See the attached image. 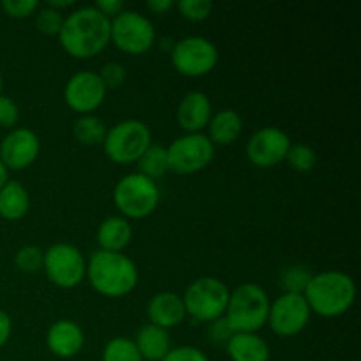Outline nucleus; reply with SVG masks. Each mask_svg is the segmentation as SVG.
Segmentation results:
<instances>
[{
  "label": "nucleus",
  "instance_id": "nucleus-36",
  "mask_svg": "<svg viewBox=\"0 0 361 361\" xmlns=\"http://www.w3.org/2000/svg\"><path fill=\"white\" fill-rule=\"evenodd\" d=\"M94 7L97 11H101L106 18H109V16H116V14H120V11H122L123 7V2L122 0H99Z\"/></svg>",
  "mask_w": 361,
  "mask_h": 361
},
{
  "label": "nucleus",
  "instance_id": "nucleus-34",
  "mask_svg": "<svg viewBox=\"0 0 361 361\" xmlns=\"http://www.w3.org/2000/svg\"><path fill=\"white\" fill-rule=\"evenodd\" d=\"M18 118H20V109L16 102L6 95H0V126L13 127L16 126Z\"/></svg>",
  "mask_w": 361,
  "mask_h": 361
},
{
  "label": "nucleus",
  "instance_id": "nucleus-27",
  "mask_svg": "<svg viewBox=\"0 0 361 361\" xmlns=\"http://www.w3.org/2000/svg\"><path fill=\"white\" fill-rule=\"evenodd\" d=\"M286 161H288V164L291 166L295 171L309 173L316 168L317 155L309 145L298 143V145H293V147L289 148L288 155H286Z\"/></svg>",
  "mask_w": 361,
  "mask_h": 361
},
{
  "label": "nucleus",
  "instance_id": "nucleus-39",
  "mask_svg": "<svg viewBox=\"0 0 361 361\" xmlns=\"http://www.w3.org/2000/svg\"><path fill=\"white\" fill-rule=\"evenodd\" d=\"M173 6H175V4H173V0H148L147 2L148 9L155 14L168 13Z\"/></svg>",
  "mask_w": 361,
  "mask_h": 361
},
{
  "label": "nucleus",
  "instance_id": "nucleus-40",
  "mask_svg": "<svg viewBox=\"0 0 361 361\" xmlns=\"http://www.w3.org/2000/svg\"><path fill=\"white\" fill-rule=\"evenodd\" d=\"M73 0H48V7H51V9H56L59 11L60 7H69L73 6Z\"/></svg>",
  "mask_w": 361,
  "mask_h": 361
},
{
  "label": "nucleus",
  "instance_id": "nucleus-31",
  "mask_svg": "<svg viewBox=\"0 0 361 361\" xmlns=\"http://www.w3.org/2000/svg\"><path fill=\"white\" fill-rule=\"evenodd\" d=\"M212 9H214V4L210 0H182L178 2V11L182 13V16L190 21L207 20Z\"/></svg>",
  "mask_w": 361,
  "mask_h": 361
},
{
  "label": "nucleus",
  "instance_id": "nucleus-42",
  "mask_svg": "<svg viewBox=\"0 0 361 361\" xmlns=\"http://www.w3.org/2000/svg\"><path fill=\"white\" fill-rule=\"evenodd\" d=\"M0 90H2V73H0Z\"/></svg>",
  "mask_w": 361,
  "mask_h": 361
},
{
  "label": "nucleus",
  "instance_id": "nucleus-24",
  "mask_svg": "<svg viewBox=\"0 0 361 361\" xmlns=\"http://www.w3.org/2000/svg\"><path fill=\"white\" fill-rule=\"evenodd\" d=\"M106 126L101 118L94 115H85L74 123V136L83 145H99L104 143Z\"/></svg>",
  "mask_w": 361,
  "mask_h": 361
},
{
  "label": "nucleus",
  "instance_id": "nucleus-10",
  "mask_svg": "<svg viewBox=\"0 0 361 361\" xmlns=\"http://www.w3.org/2000/svg\"><path fill=\"white\" fill-rule=\"evenodd\" d=\"M46 275L55 286L63 289L76 288L87 274V264L80 250L67 243H56L44 252Z\"/></svg>",
  "mask_w": 361,
  "mask_h": 361
},
{
  "label": "nucleus",
  "instance_id": "nucleus-28",
  "mask_svg": "<svg viewBox=\"0 0 361 361\" xmlns=\"http://www.w3.org/2000/svg\"><path fill=\"white\" fill-rule=\"evenodd\" d=\"M14 263L25 274H35L44 264V252L41 249H37V247H23V249H20L16 252Z\"/></svg>",
  "mask_w": 361,
  "mask_h": 361
},
{
  "label": "nucleus",
  "instance_id": "nucleus-19",
  "mask_svg": "<svg viewBox=\"0 0 361 361\" xmlns=\"http://www.w3.org/2000/svg\"><path fill=\"white\" fill-rule=\"evenodd\" d=\"M134 344H136L141 358L150 361H162L171 351V341H169L168 331L155 324H147L141 328Z\"/></svg>",
  "mask_w": 361,
  "mask_h": 361
},
{
  "label": "nucleus",
  "instance_id": "nucleus-33",
  "mask_svg": "<svg viewBox=\"0 0 361 361\" xmlns=\"http://www.w3.org/2000/svg\"><path fill=\"white\" fill-rule=\"evenodd\" d=\"M99 78H101L106 88H115L126 80V67L120 66V63H108V66L102 67Z\"/></svg>",
  "mask_w": 361,
  "mask_h": 361
},
{
  "label": "nucleus",
  "instance_id": "nucleus-38",
  "mask_svg": "<svg viewBox=\"0 0 361 361\" xmlns=\"http://www.w3.org/2000/svg\"><path fill=\"white\" fill-rule=\"evenodd\" d=\"M11 330H13V324H11V317L7 316L4 310H0V348L9 341Z\"/></svg>",
  "mask_w": 361,
  "mask_h": 361
},
{
  "label": "nucleus",
  "instance_id": "nucleus-32",
  "mask_svg": "<svg viewBox=\"0 0 361 361\" xmlns=\"http://www.w3.org/2000/svg\"><path fill=\"white\" fill-rule=\"evenodd\" d=\"M37 0H4L2 9L11 18H27L37 9Z\"/></svg>",
  "mask_w": 361,
  "mask_h": 361
},
{
  "label": "nucleus",
  "instance_id": "nucleus-22",
  "mask_svg": "<svg viewBox=\"0 0 361 361\" xmlns=\"http://www.w3.org/2000/svg\"><path fill=\"white\" fill-rule=\"evenodd\" d=\"M30 207V197L27 189L20 182H9L0 189V217L7 221H18L25 217Z\"/></svg>",
  "mask_w": 361,
  "mask_h": 361
},
{
  "label": "nucleus",
  "instance_id": "nucleus-41",
  "mask_svg": "<svg viewBox=\"0 0 361 361\" xmlns=\"http://www.w3.org/2000/svg\"><path fill=\"white\" fill-rule=\"evenodd\" d=\"M6 183H7V168L2 164V161H0V189H2Z\"/></svg>",
  "mask_w": 361,
  "mask_h": 361
},
{
  "label": "nucleus",
  "instance_id": "nucleus-16",
  "mask_svg": "<svg viewBox=\"0 0 361 361\" xmlns=\"http://www.w3.org/2000/svg\"><path fill=\"white\" fill-rule=\"evenodd\" d=\"M212 118V104L210 99L201 92H189L182 99L176 113L180 127L187 133L197 134L201 129L208 126Z\"/></svg>",
  "mask_w": 361,
  "mask_h": 361
},
{
  "label": "nucleus",
  "instance_id": "nucleus-11",
  "mask_svg": "<svg viewBox=\"0 0 361 361\" xmlns=\"http://www.w3.org/2000/svg\"><path fill=\"white\" fill-rule=\"evenodd\" d=\"M217 48L204 37H187L173 46L171 62L183 76H204L217 66Z\"/></svg>",
  "mask_w": 361,
  "mask_h": 361
},
{
  "label": "nucleus",
  "instance_id": "nucleus-2",
  "mask_svg": "<svg viewBox=\"0 0 361 361\" xmlns=\"http://www.w3.org/2000/svg\"><path fill=\"white\" fill-rule=\"evenodd\" d=\"M87 274L95 291L109 298L129 295L137 284L136 264L120 252H95L87 267Z\"/></svg>",
  "mask_w": 361,
  "mask_h": 361
},
{
  "label": "nucleus",
  "instance_id": "nucleus-9",
  "mask_svg": "<svg viewBox=\"0 0 361 361\" xmlns=\"http://www.w3.org/2000/svg\"><path fill=\"white\" fill-rule=\"evenodd\" d=\"M116 48L133 55L147 53L154 46L155 28L147 16L134 11H123L111 21V35Z\"/></svg>",
  "mask_w": 361,
  "mask_h": 361
},
{
  "label": "nucleus",
  "instance_id": "nucleus-35",
  "mask_svg": "<svg viewBox=\"0 0 361 361\" xmlns=\"http://www.w3.org/2000/svg\"><path fill=\"white\" fill-rule=\"evenodd\" d=\"M162 361H208V358L200 351V349L183 345V348L171 349Z\"/></svg>",
  "mask_w": 361,
  "mask_h": 361
},
{
  "label": "nucleus",
  "instance_id": "nucleus-37",
  "mask_svg": "<svg viewBox=\"0 0 361 361\" xmlns=\"http://www.w3.org/2000/svg\"><path fill=\"white\" fill-rule=\"evenodd\" d=\"M212 337L215 338V341H229V338L233 337V331L231 328H229L228 321L226 319H217L214 321V328H212Z\"/></svg>",
  "mask_w": 361,
  "mask_h": 361
},
{
  "label": "nucleus",
  "instance_id": "nucleus-25",
  "mask_svg": "<svg viewBox=\"0 0 361 361\" xmlns=\"http://www.w3.org/2000/svg\"><path fill=\"white\" fill-rule=\"evenodd\" d=\"M140 169L141 175L147 176V178H161V176L168 171V155H166V148L159 147V145H150L148 150L141 155Z\"/></svg>",
  "mask_w": 361,
  "mask_h": 361
},
{
  "label": "nucleus",
  "instance_id": "nucleus-14",
  "mask_svg": "<svg viewBox=\"0 0 361 361\" xmlns=\"http://www.w3.org/2000/svg\"><path fill=\"white\" fill-rule=\"evenodd\" d=\"M106 90L99 74L83 71L74 74L66 85V102L78 113H90L102 104Z\"/></svg>",
  "mask_w": 361,
  "mask_h": 361
},
{
  "label": "nucleus",
  "instance_id": "nucleus-15",
  "mask_svg": "<svg viewBox=\"0 0 361 361\" xmlns=\"http://www.w3.org/2000/svg\"><path fill=\"white\" fill-rule=\"evenodd\" d=\"M39 137L30 129H14L0 143V161L7 169H25L37 159Z\"/></svg>",
  "mask_w": 361,
  "mask_h": 361
},
{
  "label": "nucleus",
  "instance_id": "nucleus-17",
  "mask_svg": "<svg viewBox=\"0 0 361 361\" xmlns=\"http://www.w3.org/2000/svg\"><path fill=\"white\" fill-rule=\"evenodd\" d=\"M48 348L53 355L60 358H73L81 351L85 344V335L81 328L73 321H59L48 331Z\"/></svg>",
  "mask_w": 361,
  "mask_h": 361
},
{
  "label": "nucleus",
  "instance_id": "nucleus-26",
  "mask_svg": "<svg viewBox=\"0 0 361 361\" xmlns=\"http://www.w3.org/2000/svg\"><path fill=\"white\" fill-rule=\"evenodd\" d=\"M102 361H143V358L133 341L116 337L104 348Z\"/></svg>",
  "mask_w": 361,
  "mask_h": 361
},
{
  "label": "nucleus",
  "instance_id": "nucleus-20",
  "mask_svg": "<svg viewBox=\"0 0 361 361\" xmlns=\"http://www.w3.org/2000/svg\"><path fill=\"white\" fill-rule=\"evenodd\" d=\"M228 355L233 361H268V344L256 334H233L228 341Z\"/></svg>",
  "mask_w": 361,
  "mask_h": 361
},
{
  "label": "nucleus",
  "instance_id": "nucleus-13",
  "mask_svg": "<svg viewBox=\"0 0 361 361\" xmlns=\"http://www.w3.org/2000/svg\"><path fill=\"white\" fill-rule=\"evenodd\" d=\"M289 148L291 141L284 130L277 127H264L250 137L247 145V155L252 164L259 168H271L284 161Z\"/></svg>",
  "mask_w": 361,
  "mask_h": 361
},
{
  "label": "nucleus",
  "instance_id": "nucleus-7",
  "mask_svg": "<svg viewBox=\"0 0 361 361\" xmlns=\"http://www.w3.org/2000/svg\"><path fill=\"white\" fill-rule=\"evenodd\" d=\"M115 204L123 215L130 219L148 217L159 204V189L154 180L141 173L127 175L116 183Z\"/></svg>",
  "mask_w": 361,
  "mask_h": 361
},
{
  "label": "nucleus",
  "instance_id": "nucleus-5",
  "mask_svg": "<svg viewBox=\"0 0 361 361\" xmlns=\"http://www.w3.org/2000/svg\"><path fill=\"white\" fill-rule=\"evenodd\" d=\"M229 289L224 282L214 277L197 279L183 295L185 314L196 321H217L226 314L229 302Z\"/></svg>",
  "mask_w": 361,
  "mask_h": 361
},
{
  "label": "nucleus",
  "instance_id": "nucleus-3",
  "mask_svg": "<svg viewBox=\"0 0 361 361\" xmlns=\"http://www.w3.org/2000/svg\"><path fill=\"white\" fill-rule=\"evenodd\" d=\"M303 296L310 312L314 310L323 317H337L351 309L356 298V286L353 279L342 271H324L312 275Z\"/></svg>",
  "mask_w": 361,
  "mask_h": 361
},
{
  "label": "nucleus",
  "instance_id": "nucleus-23",
  "mask_svg": "<svg viewBox=\"0 0 361 361\" xmlns=\"http://www.w3.org/2000/svg\"><path fill=\"white\" fill-rule=\"evenodd\" d=\"M210 137L212 143L229 145L242 133V116L235 109H222L214 118H210Z\"/></svg>",
  "mask_w": 361,
  "mask_h": 361
},
{
  "label": "nucleus",
  "instance_id": "nucleus-21",
  "mask_svg": "<svg viewBox=\"0 0 361 361\" xmlns=\"http://www.w3.org/2000/svg\"><path fill=\"white\" fill-rule=\"evenodd\" d=\"M133 238V228L129 222L122 217H109L99 226L97 240L102 250L108 252H120L129 245Z\"/></svg>",
  "mask_w": 361,
  "mask_h": 361
},
{
  "label": "nucleus",
  "instance_id": "nucleus-6",
  "mask_svg": "<svg viewBox=\"0 0 361 361\" xmlns=\"http://www.w3.org/2000/svg\"><path fill=\"white\" fill-rule=\"evenodd\" d=\"M152 141L150 129L140 120H126L106 133L104 150L113 162L130 164L140 161Z\"/></svg>",
  "mask_w": 361,
  "mask_h": 361
},
{
  "label": "nucleus",
  "instance_id": "nucleus-18",
  "mask_svg": "<svg viewBox=\"0 0 361 361\" xmlns=\"http://www.w3.org/2000/svg\"><path fill=\"white\" fill-rule=\"evenodd\" d=\"M148 317H150L152 324L164 328V330L176 326L185 317L183 300L171 291L159 293L148 303Z\"/></svg>",
  "mask_w": 361,
  "mask_h": 361
},
{
  "label": "nucleus",
  "instance_id": "nucleus-29",
  "mask_svg": "<svg viewBox=\"0 0 361 361\" xmlns=\"http://www.w3.org/2000/svg\"><path fill=\"white\" fill-rule=\"evenodd\" d=\"M310 279H312V275L303 267H291L282 274V288L288 293L303 295V291L309 286Z\"/></svg>",
  "mask_w": 361,
  "mask_h": 361
},
{
  "label": "nucleus",
  "instance_id": "nucleus-30",
  "mask_svg": "<svg viewBox=\"0 0 361 361\" xmlns=\"http://www.w3.org/2000/svg\"><path fill=\"white\" fill-rule=\"evenodd\" d=\"M63 18L60 14V11L51 9V7H46V9L39 11L37 20H35V27L39 32L46 35H59L62 30Z\"/></svg>",
  "mask_w": 361,
  "mask_h": 361
},
{
  "label": "nucleus",
  "instance_id": "nucleus-12",
  "mask_svg": "<svg viewBox=\"0 0 361 361\" xmlns=\"http://www.w3.org/2000/svg\"><path fill=\"white\" fill-rule=\"evenodd\" d=\"M310 319V307L305 296L286 293L274 305H270L268 323L281 337H293L307 326Z\"/></svg>",
  "mask_w": 361,
  "mask_h": 361
},
{
  "label": "nucleus",
  "instance_id": "nucleus-8",
  "mask_svg": "<svg viewBox=\"0 0 361 361\" xmlns=\"http://www.w3.org/2000/svg\"><path fill=\"white\" fill-rule=\"evenodd\" d=\"M214 143L204 134H187L166 148L168 169L178 175H192L201 171L214 159Z\"/></svg>",
  "mask_w": 361,
  "mask_h": 361
},
{
  "label": "nucleus",
  "instance_id": "nucleus-4",
  "mask_svg": "<svg viewBox=\"0 0 361 361\" xmlns=\"http://www.w3.org/2000/svg\"><path fill=\"white\" fill-rule=\"evenodd\" d=\"M270 302L259 286L243 284L229 295L226 321L233 334H254L268 321Z\"/></svg>",
  "mask_w": 361,
  "mask_h": 361
},
{
  "label": "nucleus",
  "instance_id": "nucleus-1",
  "mask_svg": "<svg viewBox=\"0 0 361 361\" xmlns=\"http://www.w3.org/2000/svg\"><path fill=\"white\" fill-rule=\"evenodd\" d=\"M111 21L95 7H81L63 20L60 44L76 59H90L109 42Z\"/></svg>",
  "mask_w": 361,
  "mask_h": 361
}]
</instances>
